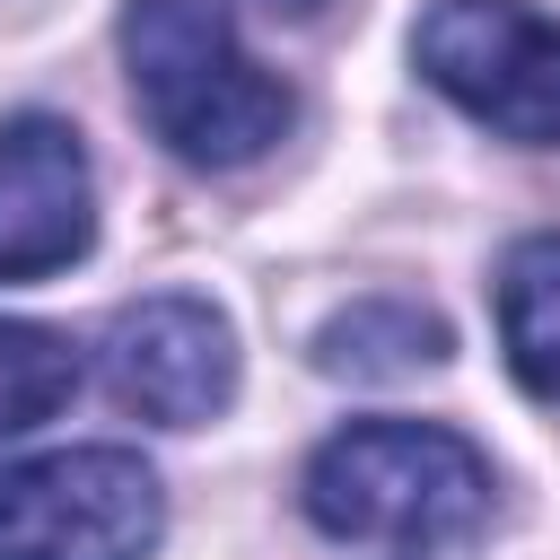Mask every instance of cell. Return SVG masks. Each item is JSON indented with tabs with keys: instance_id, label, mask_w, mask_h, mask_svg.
<instances>
[{
	"instance_id": "obj_8",
	"label": "cell",
	"mask_w": 560,
	"mask_h": 560,
	"mask_svg": "<svg viewBox=\"0 0 560 560\" xmlns=\"http://www.w3.org/2000/svg\"><path fill=\"white\" fill-rule=\"evenodd\" d=\"M455 350L446 315H429L420 298H359L341 306L324 332H315V368L324 376H411V368H438Z\"/></svg>"
},
{
	"instance_id": "obj_6",
	"label": "cell",
	"mask_w": 560,
	"mask_h": 560,
	"mask_svg": "<svg viewBox=\"0 0 560 560\" xmlns=\"http://www.w3.org/2000/svg\"><path fill=\"white\" fill-rule=\"evenodd\" d=\"M96 245V175L61 114L0 122V280H52Z\"/></svg>"
},
{
	"instance_id": "obj_10",
	"label": "cell",
	"mask_w": 560,
	"mask_h": 560,
	"mask_svg": "<svg viewBox=\"0 0 560 560\" xmlns=\"http://www.w3.org/2000/svg\"><path fill=\"white\" fill-rule=\"evenodd\" d=\"M254 9H271V18H315L324 0H254Z\"/></svg>"
},
{
	"instance_id": "obj_4",
	"label": "cell",
	"mask_w": 560,
	"mask_h": 560,
	"mask_svg": "<svg viewBox=\"0 0 560 560\" xmlns=\"http://www.w3.org/2000/svg\"><path fill=\"white\" fill-rule=\"evenodd\" d=\"M166 490L131 446H52L0 464V560H149Z\"/></svg>"
},
{
	"instance_id": "obj_9",
	"label": "cell",
	"mask_w": 560,
	"mask_h": 560,
	"mask_svg": "<svg viewBox=\"0 0 560 560\" xmlns=\"http://www.w3.org/2000/svg\"><path fill=\"white\" fill-rule=\"evenodd\" d=\"M70 394H79V350H70V332L26 324V315H0V438L44 429Z\"/></svg>"
},
{
	"instance_id": "obj_5",
	"label": "cell",
	"mask_w": 560,
	"mask_h": 560,
	"mask_svg": "<svg viewBox=\"0 0 560 560\" xmlns=\"http://www.w3.org/2000/svg\"><path fill=\"white\" fill-rule=\"evenodd\" d=\"M105 385L158 429H201L236 402V332L210 298L158 289L105 324Z\"/></svg>"
},
{
	"instance_id": "obj_1",
	"label": "cell",
	"mask_w": 560,
	"mask_h": 560,
	"mask_svg": "<svg viewBox=\"0 0 560 560\" xmlns=\"http://www.w3.org/2000/svg\"><path fill=\"white\" fill-rule=\"evenodd\" d=\"M122 70H131V105L184 166H254L298 122L289 79L245 52L228 0H131Z\"/></svg>"
},
{
	"instance_id": "obj_2",
	"label": "cell",
	"mask_w": 560,
	"mask_h": 560,
	"mask_svg": "<svg viewBox=\"0 0 560 560\" xmlns=\"http://www.w3.org/2000/svg\"><path fill=\"white\" fill-rule=\"evenodd\" d=\"M490 455L438 420H350L306 455V516L341 542H464L490 516Z\"/></svg>"
},
{
	"instance_id": "obj_3",
	"label": "cell",
	"mask_w": 560,
	"mask_h": 560,
	"mask_svg": "<svg viewBox=\"0 0 560 560\" xmlns=\"http://www.w3.org/2000/svg\"><path fill=\"white\" fill-rule=\"evenodd\" d=\"M411 61L490 140H560V18H542L534 0H429L411 26Z\"/></svg>"
},
{
	"instance_id": "obj_7",
	"label": "cell",
	"mask_w": 560,
	"mask_h": 560,
	"mask_svg": "<svg viewBox=\"0 0 560 560\" xmlns=\"http://www.w3.org/2000/svg\"><path fill=\"white\" fill-rule=\"evenodd\" d=\"M499 350L534 402H560V228H534L499 254Z\"/></svg>"
}]
</instances>
